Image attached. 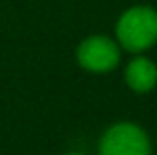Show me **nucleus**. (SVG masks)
Masks as SVG:
<instances>
[{"instance_id": "obj_2", "label": "nucleus", "mask_w": 157, "mask_h": 155, "mask_svg": "<svg viewBox=\"0 0 157 155\" xmlns=\"http://www.w3.org/2000/svg\"><path fill=\"white\" fill-rule=\"evenodd\" d=\"M100 155H151L147 133L133 123H117L104 133Z\"/></svg>"}, {"instance_id": "obj_1", "label": "nucleus", "mask_w": 157, "mask_h": 155, "mask_svg": "<svg viewBox=\"0 0 157 155\" xmlns=\"http://www.w3.org/2000/svg\"><path fill=\"white\" fill-rule=\"evenodd\" d=\"M119 46L127 52H143L157 42V12L149 6H133L123 12L115 26Z\"/></svg>"}, {"instance_id": "obj_4", "label": "nucleus", "mask_w": 157, "mask_h": 155, "mask_svg": "<svg viewBox=\"0 0 157 155\" xmlns=\"http://www.w3.org/2000/svg\"><path fill=\"white\" fill-rule=\"evenodd\" d=\"M125 81L133 92L145 93L149 89H153L157 84V66L147 58H135L129 62L125 70Z\"/></svg>"}, {"instance_id": "obj_3", "label": "nucleus", "mask_w": 157, "mask_h": 155, "mask_svg": "<svg viewBox=\"0 0 157 155\" xmlns=\"http://www.w3.org/2000/svg\"><path fill=\"white\" fill-rule=\"evenodd\" d=\"M78 62L90 72H109L119 64V46L105 36H90L78 48Z\"/></svg>"}, {"instance_id": "obj_5", "label": "nucleus", "mask_w": 157, "mask_h": 155, "mask_svg": "<svg viewBox=\"0 0 157 155\" xmlns=\"http://www.w3.org/2000/svg\"><path fill=\"white\" fill-rule=\"evenodd\" d=\"M70 155H82V153H70Z\"/></svg>"}]
</instances>
